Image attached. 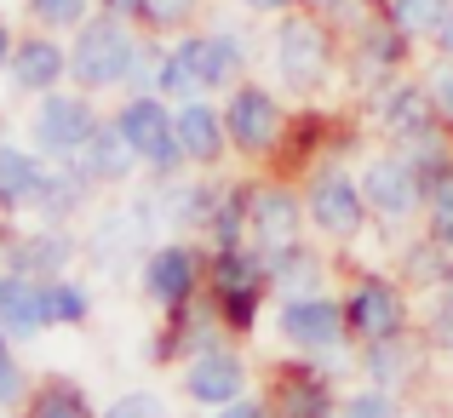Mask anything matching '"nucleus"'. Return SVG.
<instances>
[{
  "label": "nucleus",
  "instance_id": "nucleus-1",
  "mask_svg": "<svg viewBox=\"0 0 453 418\" xmlns=\"http://www.w3.org/2000/svg\"><path fill=\"white\" fill-rule=\"evenodd\" d=\"M133 64H138V46L127 41V29H121V23H110V18H98L87 34H81V46H75V75L92 80V87L121 80Z\"/></svg>",
  "mask_w": 453,
  "mask_h": 418
},
{
  "label": "nucleus",
  "instance_id": "nucleus-2",
  "mask_svg": "<svg viewBox=\"0 0 453 418\" xmlns=\"http://www.w3.org/2000/svg\"><path fill=\"white\" fill-rule=\"evenodd\" d=\"M121 133L133 138V149L144 155V161H155V166H166L184 143H178V121H166V110L155 98H138L133 110L121 115Z\"/></svg>",
  "mask_w": 453,
  "mask_h": 418
},
{
  "label": "nucleus",
  "instance_id": "nucleus-3",
  "mask_svg": "<svg viewBox=\"0 0 453 418\" xmlns=\"http://www.w3.org/2000/svg\"><path fill=\"white\" fill-rule=\"evenodd\" d=\"M87 138H92V115H87L81 98H46L41 103V115H35V143H41L46 155H69Z\"/></svg>",
  "mask_w": 453,
  "mask_h": 418
},
{
  "label": "nucleus",
  "instance_id": "nucleus-4",
  "mask_svg": "<svg viewBox=\"0 0 453 418\" xmlns=\"http://www.w3.org/2000/svg\"><path fill=\"white\" fill-rule=\"evenodd\" d=\"M41 327H52V315H46V286L12 276L6 286H0V332L29 338V332H41Z\"/></svg>",
  "mask_w": 453,
  "mask_h": 418
},
{
  "label": "nucleus",
  "instance_id": "nucleus-5",
  "mask_svg": "<svg viewBox=\"0 0 453 418\" xmlns=\"http://www.w3.org/2000/svg\"><path fill=\"white\" fill-rule=\"evenodd\" d=\"M230 138L242 143V149H270V143H276V98L247 87L242 98L230 103Z\"/></svg>",
  "mask_w": 453,
  "mask_h": 418
},
{
  "label": "nucleus",
  "instance_id": "nucleus-6",
  "mask_svg": "<svg viewBox=\"0 0 453 418\" xmlns=\"http://www.w3.org/2000/svg\"><path fill=\"white\" fill-rule=\"evenodd\" d=\"M310 212H316V224L327 235H350L356 224H362V189L344 184V178H321V184L310 189Z\"/></svg>",
  "mask_w": 453,
  "mask_h": 418
},
{
  "label": "nucleus",
  "instance_id": "nucleus-7",
  "mask_svg": "<svg viewBox=\"0 0 453 418\" xmlns=\"http://www.w3.org/2000/svg\"><path fill=\"white\" fill-rule=\"evenodd\" d=\"M350 327L362 332V338H396V327H402V298L390 293L385 281H367L362 293L350 298Z\"/></svg>",
  "mask_w": 453,
  "mask_h": 418
},
{
  "label": "nucleus",
  "instance_id": "nucleus-8",
  "mask_svg": "<svg viewBox=\"0 0 453 418\" xmlns=\"http://www.w3.org/2000/svg\"><path fill=\"white\" fill-rule=\"evenodd\" d=\"M281 69H288V80H299V87H310V80L321 75V29L316 23H281Z\"/></svg>",
  "mask_w": 453,
  "mask_h": 418
},
{
  "label": "nucleus",
  "instance_id": "nucleus-9",
  "mask_svg": "<svg viewBox=\"0 0 453 418\" xmlns=\"http://www.w3.org/2000/svg\"><path fill=\"white\" fill-rule=\"evenodd\" d=\"M281 327H288L293 344H310V350H321V344L339 338V309L321 304V298H304V304H288V309H281Z\"/></svg>",
  "mask_w": 453,
  "mask_h": 418
},
{
  "label": "nucleus",
  "instance_id": "nucleus-10",
  "mask_svg": "<svg viewBox=\"0 0 453 418\" xmlns=\"http://www.w3.org/2000/svg\"><path fill=\"white\" fill-rule=\"evenodd\" d=\"M235 390H242V361L235 355H201L196 367H189V396L196 401H235Z\"/></svg>",
  "mask_w": 453,
  "mask_h": 418
},
{
  "label": "nucleus",
  "instance_id": "nucleus-11",
  "mask_svg": "<svg viewBox=\"0 0 453 418\" xmlns=\"http://www.w3.org/2000/svg\"><path fill=\"white\" fill-rule=\"evenodd\" d=\"M362 189H367V201H373L379 212H408L419 178H413L408 166H396V161H379V166H367V184Z\"/></svg>",
  "mask_w": 453,
  "mask_h": 418
},
{
  "label": "nucleus",
  "instance_id": "nucleus-12",
  "mask_svg": "<svg viewBox=\"0 0 453 418\" xmlns=\"http://www.w3.org/2000/svg\"><path fill=\"white\" fill-rule=\"evenodd\" d=\"M12 75H18V87L46 92L58 75H64V52H58L52 41H29V46H18V52H12Z\"/></svg>",
  "mask_w": 453,
  "mask_h": 418
},
{
  "label": "nucleus",
  "instance_id": "nucleus-13",
  "mask_svg": "<svg viewBox=\"0 0 453 418\" xmlns=\"http://www.w3.org/2000/svg\"><path fill=\"white\" fill-rule=\"evenodd\" d=\"M41 166L23 149H0V207H18V201H41Z\"/></svg>",
  "mask_w": 453,
  "mask_h": 418
},
{
  "label": "nucleus",
  "instance_id": "nucleus-14",
  "mask_svg": "<svg viewBox=\"0 0 453 418\" xmlns=\"http://www.w3.org/2000/svg\"><path fill=\"white\" fill-rule=\"evenodd\" d=\"M133 138L127 133H110V126H92V138H87V172H98V178H121L127 166H133Z\"/></svg>",
  "mask_w": 453,
  "mask_h": 418
},
{
  "label": "nucleus",
  "instance_id": "nucleus-15",
  "mask_svg": "<svg viewBox=\"0 0 453 418\" xmlns=\"http://www.w3.org/2000/svg\"><path fill=\"white\" fill-rule=\"evenodd\" d=\"M189 276H196V264H189L184 247H166V253L150 258V293L166 298V304H178V298H189Z\"/></svg>",
  "mask_w": 453,
  "mask_h": 418
},
{
  "label": "nucleus",
  "instance_id": "nucleus-16",
  "mask_svg": "<svg viewBox=\"0 0 453 418\" xmlns=\"http://www.w3.org/2000/svg\"><path fill=\"white\" fill-rule=\"evenodd\" d=\"M178 143H184V155H196V161H212V155H219V143H224L219 115H207V110H196V103H189V110L178 115Z\"/></svg>",
  "mask_w": 453,
  "mask_h": 418
},
{
  "label": "nucleus",
  "instance_id": "nucleus-17",
  "mask_svg": "<svg viewBox=\"0 0 453 418\" xmlns=\"http://www.w3.org/2000/svg\"><path fill=\"white\" fill-rule=\"evenodd\" d=\"M253 218H258V235H265V241H276V247H288L293 241V230H299V207H293L288 195H258L253 201Z\"/></svg>",
  "mask_w": 453,
  "mask_h": 418
},
{
  "label": "nucleus",
  "instance_id": "nucleus-18",
  "mask_svg": "<svg viewBox=\"0 0 453 418\" xmlns=\"http://www.w3.org/2000/svg\"><path fill=\"white\" fill-rule=\"evenodd\" d=\"M281 413L288 418H327V390L316 384V378H304V373H288L281 378Z\"/></svg>",
  "mask_w": 453,
  "mask_h": 418
},
{
  "label": "nucleus",
  "instance_id": "nucleus-19",
  "mask_svg": "<svg viewBox=\"0 0 453 418\" xmlns=\"http://www.w3.org/2000/svg\"><path fill=\"white\" fill-rule=\"evenodd\" d=\"M219 286H224V304H230L235 321L253 315V270H247L242 258H224L219 264Z\"/></svg>",
  "mask_w": 453,
  "mask_h": 418
},
{
  "label": "nucleus",
  "instance_id": "nucleus-20",
  "mask_svg": "<svg viewBox=\"0 0 453 418\" xmlns=\"http://www.w3.org/2000/svg\"><path fill=\"white\" fill-rule=\"evenodd\" d=\"M29 418H87V401H81L69 384H46L41 396H35V413Z\"/></svg>",
  "mask_w": 453,
  "mask_h": 418
},
{
  "label": "nucleus",
  "instance_id": "nucleus-21",
  "mask_svg": "<svg viewBox=\"0 0 453 418\" xmlns=\"http://www.w3.org/2000/svg\"><path fill=\"white\" fill-rule=\"evenodd\" d=\"M189 52H196V69H201V80H207V87L235 69V46L230 41H196Z\"/></svg>",
  "mask_w": 453,
  "mask_h": 418
},
{
  "label": "nucleus",
  "instance_id": "nucleus-22",
  "mask_svg": "<svg viewBox=\"0 0 453 418\" xmlns=\"http://www.w3.org/2000/svg\"><path fill=\"white\" fill-rule=\"evenodd\" d=\"M453 0H396V23L402 29H431V23L448 18Z\"/></svg>",
  "mask_w": 453,
  "mask_h": 418
},
{
  "label": "nucleus",
  "instance_id": "nucleus-23",
  "mask_svg": "<svg viewBox=\"0 0 453 418\" xmlns=\"http://www.w3.org/2000/svg\"><path fill=\"white\" fill-rule=\"evenodd\" d=\"M46 315H52V321H81L87 304H81V293L69 281H46Z\"/></svg>",
  "mask_w": 453,
  "mask_h": 418
},
{
  "label": "nucleus",
  "instance_id": "nucleus-24",
  "mask_svg": "<svg viewBox=\"0 0 453 418\" xmlns=\"http://www.w3.org/2000/svg\"><path fill=\"white\" fill-rule=\"evenodd\" d=\"M166 92H189V87H207V80H201V69H196V52H173V64H166Z\"/></svg>",
  "mask_w": 453,
  "mask_h": 418
},
{
  "label": "nucleus",
  "instance_id": "nucleus-25",
  "mask_svg": "<svg viewBox=\"0 0 453 418\" xmlns=\"http://www.w3.org/2000/svg\"><path fill=\"white\" fill-rule=\"evenodd\" d=\"M29 11L46 18V23H75L81 11H87V0H29Z\"/></svg>",
  "mask_w": 453,
  "mask_h": 418
},
{
  "label": "nucleus",
  "instance_id": "nucleus-26",
  "mask_svg": "<svg viewBox=\"0 0 453 418\" xmlns=\"http://www.w3.org/2000/svg\"><path fill=\"white\" fill-rule=\"evenodd\" d=\"M104 418H161V401L155 396H121Z\"/></svg>",
  "mask_w": 453,
  "mask_h": 418
},
{
  "label": "nucleus",
  "instance_id": "nucleus-27",
  "mask_svg": "<svg viewBox=\"0 0 453 418\" xmlns=\"http://www.w3.org/2000/svg\"><path fill=\"white\" fill-rule=\"evenodd\" d=\"M436 241L453 247V178L436 189Z\"/></svg>",
  "mask_w": 453,
  "mask_h": 418
},
{
  "label": "nucleus",
  "instance_id": "nucleus-28",
  "mask_svg": "<svg viewBox=\"0 0 453 418\" xmlns=\"http://www.w3.org/2000/svg\"><path fill=\"white\" fill-rule=\"evenodd\" d=\"M138 11H144L150 23H178L189 11V0H138Z\"/></svg>",
  "mask_w": 453,
  "mask_h": 418
},
{
  "label": "nucleus",
  "instance_id": "nucleus-29",
  "mask_svg": "<svg viewBox=\"0 0 453 418\" xmlns=\"http://www.w3.org/2000/svg\"><path fill=\"white\" fill-rule=\"evenodd\" d=\"M18 390H23V378H18V361H12L6 338H0V401H12Z\"/></svg>",
  "mask_w": 453,
  "mask_h": 418
},
{
  "label": "nucleus",
  "instance_id": "nucleus-30",
  "mask_svg": "<svg viewBox=\"0 0 453 418\" xmlns=\"http://www.w3.org/2000/svg\"><path fill=\"white\" fill-rule=\"evenodd\" d=\"M344 418H396V413H390L385 396H356L350 407H344Z\"/></svg>",
  "mask_w": 453,
  "mask_h": 418
},
{
  "label": "nucleus",
  "instance_id": "nucleus-31",
  "mask_svg": "<svg viewBox=\"0 0 453 418\" xmlns=\"http://www.w3.org/2000/svg\"><path fill=\"white\" fill-rule=\"evenodd\" d=\"M219 418H265V407H253V401H224Z\"/></svg>",
  "mask_w": 453,
  "mask_h": 418
},
{
  "label": "nucleus",
  "instance_id": "nucleus-32",
  "mask_svg": "<svg viewBox=\"0 0 453 418\" xmlns=\"http://www.w3.org/2000/svg\"><path fill=\"white\" fill-rule=\"evenodd\" d=\"M436 103H442V115H453V69L436 80Z\"/></svg>",
  "mask_w": 453,
  "mask_h": 418
},
{
  "label": "nucleus",
  "instance_id": "nucleus-33",
  "mask_svg": "<svg viewBox=\"0 0 453 418\" xmlns=\"http://www.w3.org/2000/svg\"><path fill=\"white\" fill-rule=\"evenodd\" d=\"M12 57V34H6V23H0V64Z\"/></svg>",
  "mask_w": 453,
  "mask_h": 418
},
{
  "label": "nucleus",
  "instance_id": "nucleus-34",
  "mask_svg": "<svg viewBox=\"0 0 453 418\" xmlns=\"http://www.w3.org/2000/svg\"><path fill=\"white\" fill-rule=\"evenodd\" d=\"M442 41H448V52H453V6H448V18H442Z\"/></svg>",
  "mask_w": 453,
  "mask_h": 418
},
{
  "label": "nucleus",
  "instance_id": "nucleus-35",
  "mask_svg": "<svg viewBox=\"0 0 453 418\" xmlns=\"http://www.w3.org/2000/svg\"><path fill=\"white\" fill-rule=\"evenodd\" d=\"M247 6H258V11H276V6H288V0H247Z\"/></svg>",
  "mask_w": 453,
  "mask_h": 418
},
{
  "label": "nucleus",
  "instance_id": "nucleus-36",
  "mask_svg": "<svg viewBox=\"0 0 453 418\" xmlns=\"http://www.w3.org/2000/svg\"><path fill=\"white\" fill-rule=\"evenodd\" d=\"M115 6H133V11H138V0H115Z\"/></svg>",
  "mask_w": 453,
  "mask_h": 418
},
{
  "label": "nucleus",
  "instance_id": "nucleus-37",
  "mask_svg": "<svg viewBox=\"0 0 453 418\" xmlns=\"http://www.w3.org/2000/svg\"><path fill=\"white\" fill-rule=\"evenodd\" d=\"M316 6H339V0H316Z\"/></svg>",
  "mask_w": 453,
  "mask_h": 418
},
{
  "label": "nucleus",
  "instance_id": "nucleus-38",
  "mask_svg": "<svg viewBox=\"0 0 453 418\" xmlns=\"http://www.w3.org/2000/svg\"><path fill=\"white\" fill-rule=\"evenodd\" d=\"M0 286H6V281H0Z\"/></svg>",
  "mask_w": 453,
  "mask_h": 418
}]
</instances>
